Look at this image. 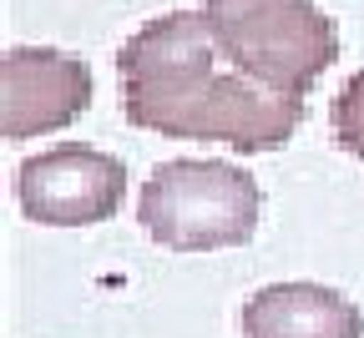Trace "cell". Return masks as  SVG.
Wrapping results in <instances>:
<instances>
[{"label":"cell","instance_id":"obj_6","mask_svg":"<svg viewBox=\"0 0 364 338\" xmlns=\"http://www.w3.org/2000/svg\"><path fill=\"white\" fill-rule=\"evenodd\" d=\"M243 338H364V313L324 283H273L243 303Z\"/></svg>","mask_w":364,"mask_h":338},{"label":"cell","instance_id":"obj_5","mask_svg":"<svg viewBox=\"0 0 364 338\" xmlns=\"http://www.w3.org/2000/svg\"><path fill=\"white\" fill-rule=\"evenodd\" d=\"M91 107V66L56 45H11L0 61V131L31 141L71 126Z\"/></svg>","mask_w":364,"mask_h":338},{"label":"cell","instance_id":"obj_7","mask_svg":"<svg viewBox=\"0 0 364 338\" xmlns=\"http://www.w3.org/2000/svg\"><path fill=\"white\" fill-rule=\"evenodd\" d=\"M334 141L349 157H364V71H354L334 96Z\"/></svg>","mask_w":364,"mask_h":338},{"label":"cell","instance_id":"obj_1","mask_svg":"<svg viewBox=\"0 0 364 338\" xmlns=\"http://www.w3.org/2000/svg\"><path fill=\"white\" fill-rule=\"evenodd\" d=\"M117 76L127 121L182 141L279 152L304 121V102L268 91L243 71H223V51L198 11L147 21L117 51Z\"/></svg>","mask_w":364,"mask_h":338},{"label":"cell","instance_id":"obj_3","mask_svg":"<svg viewBox=\"0 0 364 338\" xmlns=\"http://www.w3.org/2000/svg\"><path fill=\"white\" fill-rule=\"evenodd\" d=\"M258 182L233 162H162L147 187L136 217L147 237L172 253H213V248H243L258 232Z\"/></svg>","mask_w":364,"mask_h":338},{"label":"cell","instance_id":"obj_2","mask_svg":"<svg viewBox=\"0 0 364 338\" xmlns=\"http://www.w3.org/2000/svg\"><path fill=\"white\" fill-rule=\"evenodd\" d=\"M203 21L228 66L294 102L339 61V31L314 0H203Z\"/></svg>","mask_w":364,"mask_h":338},{"label":"cell","instance_id":"obj_4","mask_svg":"<svg viewBox=\"0 0 364 338\" xmlns=\"http://www.w3.org/2000/svg\"><path fill=\"white\" fill-rule=\"evenodd\" d=\"M127 167L97 147H51L16 167V197L41 227H91L122 207Z\"/></svg>","mask_w":364,"mask_h":338}]
</instances>
